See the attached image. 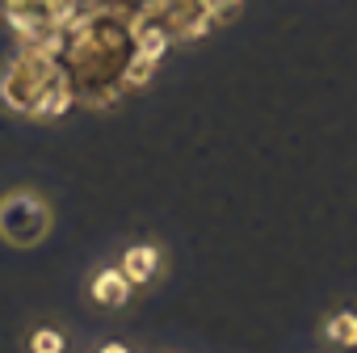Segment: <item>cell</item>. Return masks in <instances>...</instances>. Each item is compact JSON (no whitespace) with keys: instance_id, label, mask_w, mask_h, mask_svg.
Returning a JSON list of instances; mask_svg holds the SVG:
<instances>
[{"instance_id":"cell-1","label":"cell","mask_w":357,"mask_h":353,"mask_svg":"<svg viewBox=\"0 0 357 353\" xmlns=\"http://www.w3.org/2000/svg\"><path fill=\"white\" fill-rule=\"evenodd\" d=\"M59 84H68V76H63V63H59L55 55L17 47L13 59L5 63V72H0V101H5L9 114L34 122L43 97H47L51 89H59Z\"/></svg>"},{"instance_id":"cell-2","label":"cell","mask_w":357,"mask_h":353,"mask_svg":"<svg viewBox=\"0 0 357 353\" xmlns=\"http://www.w3.org/2000/svg\"><path fill=\"white\" fill-rule=\"evenodd\" d=\"M51 232V206L34 190H13L9 198H0V236L17 248H34Z\"/></svg>"},{"instance_id":"cell-3","label":"cell","mask_w":357,"mask_h":353,"mask_svg":"<svg viewBox=\"0 0 357 353\" xmlns=\"http://www.w3.org/2000/svg\"><path fill=\"white\" fill-rule=\"evenodd\" d=\"M130 290H135V286L122 278L118 265H105V269H97V273L89 278V303H93V307H105V311L122 307V303L130 299Z\"/></svg>"},{"instance_id":"cell-4","label":"cell","mask_w":357,"mask_h":353,"mask_svg":"<svg viewBox=\"0 0 357 353\" xmlns=\"http://www.w3.org/2000/svg\"><path fill=\"white\" fill-rule=\"evenodd\" d=\"M0 17H5V26L13 34H26V30H34L43 22H59L47 0H0Z\"/></svg>"},{"instance_id":"cell-5","label":"cell","mask_w":357,"mask_h":353,"mask_svg":"<svg viewBox=\"0 0 357 353\" xmlns=\"http://www.w3.org/2000/svg\"><path fill=\"white\" fill-rule=\"evenodd\" d=\"M118 269H122V278H126L130 286H147V282L155 278V269H160V248H155V244H130V248L122 253Z\"/></svg>"},{"instance_id":"cell-6","label":"cell","mask_w":357,"mask_h":353,"mask_svg":"<svg viewBox=\"0 0 357 353\" xmlns=\"http://www.w3.org/2000/svg\"><path fill=\"white\" fill-rule=\"evenodd\" d=\"M130 34H135V51L139 55H147V59H164L176 43H172V34L160 26V22H130Z\"/></svg>"},{"instance_id":"cell-7","label":"cell","mask_w":357,"mask_h":353,"mask_svg":"<svg viewBox=\"0 0 357 353\" xmlns=\"http://www.w3.org/2000/svg\"><path fill=\"white\" fill-rule=\"evenodd\" d=\"M151 76H155V59H147V55H130L126 59V68H122V93H139V89H147L151 84Z\"/></svg>"},{"instance_id":"cell-8","label":"cell","mask_w":357,"mask_h":353,"mask_svg":"<svg viewBox=\"0 0 357 353\" xmlns=\"http://www.w3.org/2000/svg\"><path fill=\"white\" fill-rule=\"evenodd\" d=\"M324 332H328L332 345H340V349H357V311H336V315H328Z\"/></svg>"},{"instance_id":"cell-9","label":"cell","mask_w":357,"mask_h":353,"mask_svg":"<svg viewBox=\"0 0 357 353\" xmlns=\"http://www.w3.org/2000/svg\"><path fill=\"white\" fill-rule=\"evenodd\" d=\"M63 349H68V340L59 328H34L30 332V353H63Z\"/></svg>"},{"instance_id":"cell-10","label":"cell","mask_w":357,"mask_h":353,"mask_svg":"<svg viewBox=\"0 0 357 353\" xmlns=\"http://www.w3.org/2000/svg\"><path fill=\"white\" fill-rule=\"evenodd\" d=\"M244 13V0H211V22L215 26H227Z\"/></svg>"},{"instance_id":"cell-11","label":"cell","mask_w":357,"mask_h":353,"mask_svg":"<svg viewBox=\"0 0 357 353\" xmlns=\"http://www.w3.org/2000/svg\"><path fill=\"white\" fill-rule=\"evenodd\" d=\"M97 353H130V349H126V345H118V340H109V345H101Z\"/></svg>"}]
</instances>
